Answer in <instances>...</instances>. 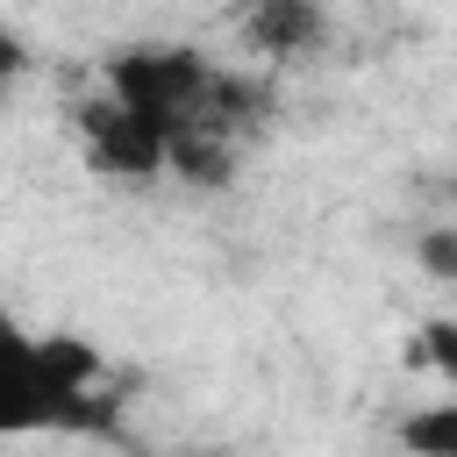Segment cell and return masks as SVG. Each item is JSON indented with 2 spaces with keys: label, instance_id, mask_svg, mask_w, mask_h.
Here are the masks:
<instances>
[{
  "label": "cell",
  "instance_id": "6da1fadb",
  "mask_svg": "<svg viewBox=\"0 0 457 457\" xmlns=\"http://www.w3.org/2000/svg\"><path fill=\"white\" fill-rule=\"evenodd\" d=\"M36 428H114V407L93 400V386H71L36 336L14 328L0 307V436H36Z\"/></svg>",
  "mask_w": 457,
  "mask_h": 457
},
{
  "label": "cell",
  "instance_id": "3957f363",
  "mask_svg": "<svg viewBox=\"0 0 457 457\" xmlns=\"http://www.w3.org/2000/svg\"><path fill=\"white\" fill-rule=\"evenodd\" d=\"M79 136H86V157L114 179H157L164 171V150H171V129L157 114H143L136 100L121 93H100L79 107Z\"/></svg>",
  "mask_w": 457,
  "mask_h": 457
},
{
  "label": "cell",
  "instance_id": "5b68a950",
  "mask_svg": "<svg viewBox=\"0 0 457 457\" xmlns=\"http://www.w3.org/2000/svg\"><path fill=\"white\" fill-rule=\"evenodd\" d=\"M164 164H171L186 186H228V179H236V143H228L221 129H200V121H186V129H171V150H164Z\"/></svg>",
  "mask_w": 457,
  "mask_h": 457
},
{
  "label": "cell",
  "instance_id": "8fae6325",
  "mask_svg": "<svg viewBox=\"0 0 457 457\" xmlns=\"http://www.w3.org/2000/svg\"><path fill=\"white\" fill-rule=\"evenodd\" d=\"M0 100H7V79H0Z\"/></svg>",
  "mask_w": 457,
  "mask_h": 457
},
{
  "label": "cell",
  "instance_id": "9c48e42d",
  "mask_svg": "<svg viewBox=\"0 0 457 457\" xmlns=\"http://www.w3.org/2000/svg\"><path fill=\"white\" fill-rule=\"evenodd\" d=\"M421 264H428V271H443V278H457V228L428 236V243H421Z\"/></svg>",
  "mask_w": 457,
  "mask_h": 457
},
{
  "label": "cell",
  "instance_id": "8992f818",
  "mask_svg": "<svg viewBox=\"0 0 457 457\" xmlns=\"http://www.w3.org/2000/svg\"><path fill=\"white\" fill-rule=\"evenodd\" d=\"M400 443H407V450H421V457H457V400L407 414V421H400Z\"/></svg>",
  "mask_w": 457,
  "mask_h": 457
},
{
  "label": "cell",
  "instance_id": "30bf717a",
  "mask_svg": "<svg viewBox=\"0 0 457 457\" xmlns=\"http://www.w3.org/2000/svg\"><path fill=\"white\" fill-rule=\"evenodd\" d=\"M21 64H29L21 36H7V29H0V79H21Z\"/></svg>",
  "mask_w": 457,
  "mask_h": 457
},
{
  "label": "cell",
  "instance_id": "277c9868",
  "mask_svg": "<svg viewBox=\"0 0 457 457\" xmlns=\"http://www.w3.org/2000/svg\"><path fill=\"white\" fill-rule=\"evenodd\" d=\"M243 36H250V50L286 64L328 36V14H321V0H243Z\"/></svg>",
  "mask_w": 457,
  "mask_h": 457
},
{
  "label": "cell",
  "instance_id": "ba28073f",
  "mask_svg": "<svg viewBox=\"0 0 457 457\" xmlns=\"http://www.w3.org/2000/svg\"><path fill=\"white\" fill-rule=\"evenodd\" d=\"M421 357L457 386V321H428V328H421Z\"/></svg>",
  "mask_w": 457,
  "mask_h": 457
},
{
  "label": "cell",
  "instance_id": "52a82bcc",
  "mask_svg": "<svg viewBox=\"0 0 457 457\" xmlns=\"http://www.w3.org/2000/svg\"><path fill=\"white\" fill-rule=\"evenodd\" d=\"M43 350H50V364H57L71 386H93V378H100V357H93L79 336H43Z\"/></svg>",
  "mask_w": 457,
  "mask_h": 457
},
{
  "label": "cell",
  "instance_id": "7a4b0ae2",
  "mask_svg": "<svg viewBox=\"0 0 457 457\" xmlns=\"http://www.w3.org/2000/svg\"><path fill=\"white\" fill-rule=\"evenodd\" d=\"M207 86H214V64H207L200 50H186V43H143V50L107 57V93L136 100V107L157 114L164 129L193 121L200 100H207Z\"/></svg>",
  "mask_w": 457,
  "mask_h": 457
}]
</instances>
